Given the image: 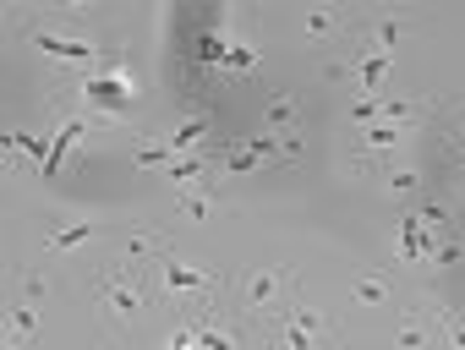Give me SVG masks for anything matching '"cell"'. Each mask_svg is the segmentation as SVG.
Returning <instances> with one entry per match:
<instances>
[{
	"label": "cell",
	"instance_id": "2",
	"mask_svg": "<svg viewBox=\"0 0 465 350\" xmlns=\"http://www.w3.org/2000/svg\"><path fill=\"white\" fill-rule=\"evenodd\" d=\"M296 290H302V274L296 268H285V263H258V268H247L242 279H236V317H247V323H274L291 301H296Z\"/></svg>",
	"mask_w": 465,
	"mask_h": 350
},
{
	"label": "cell",
	"instance_id": "9",
	"mask_svg": "<svg viewBox=\"0 0 465 350\" xmlns=\"http://www.w3.org/2000/svg\"><path fill=\"white\" fill-rule=\"evenodd\" d=\"M83 137H88V121H83V115H61V121H55V142H50V164H45V175H55L61 159H66V148H77Z\"/></svg>",
	"mask_w": 465,
	"mask_h": 350
},
{
	"label": "cell",
	"instance_id": "7",
	"mask_svg": "<svg viewBox=\"0 0 465 350\" xmlns=\"http://www.w3.org/2000/svg\"><path fill=\"white\" fill-rule=\"evenodd\" d=\"M302 121H307V104H302L291 88H274V93L263 99V126H269V131L296 137V131H302Z\"/></svg>",
	"mask_w": 465,
	"mask_h": 350
},
{
	"label": "cell",
	"instance_id": "20",
	"mask_svg": "<svg viewBox=\"0 0 465 350\" xmlns=\"http://www.w3.org/2000/svg\"><path fill=\"white\" fill-rule=\"evenodd\" d=\"M383 187H389L394 198H411V192H416V170H405V164H389V170H383Z\"/></svg>",
	"mask_w": 465,
	"mask_h": 350
},
{
	"label": "cell",
	"instance_id": "1",
	"mask_svg": "<svg viewBox=\"0 0 465 350\" xmlns=\"http://www.w3.org/2000/svg\"><path fill=\"white\" fill-rule=\"evenodd\" d=\"M153 290H159V301H170V306L186 312V317L219 306V274H213V268H197V263H186V258H175L170 241H164V252L153 258Z\"/></svg>",
	"mask_w": 465,
	"mask_h": 350
},
{
	"label": "cell",
	"instance_id": "22",
	"mask_svg": "<svg viewBox=\"0 0 465 350\" xmlns=\"http://www.w3.org/2000/svg\"><path fill=\"white\" fill-rule=\"evenodd\" d=\"M432 317L443 323V334H449V345H454V350H465V312H449V306H438Z\"/></svg>",
	"mask_w": 465,
	"mask_h": 350
},
{
	"label": "cell",
	"instance_id": "16",
	"mask_svg": "<svg viewBox=\"0 0 465 350\" xmlns=\"http://www.w3.org/2000/svg\"><path fill=\"white\" fill-rule=\"evenodd\" d=\"M6 148H17V153L50 164V142H45V131H6Z\"/></svg>",
	"mask_w": 465,
	"mask_h": 350
},
{
	"label": "cell",
	"instance_id": "25",
	"mask_svg": "<svg viewBox=\"0 0 465 350\" xmlns=\"http://www.w3.org/2000/svg\"><path fill=\"white\" fill-rule=\"evenodd\" d=\"M443 137H449V153H454V159L465 164V110H460V115H454V121L443 126Z\"/></svg>",
	"mask_w": 465,
	"mask_h": 350
},
{
	"label": "cell",
	"instance_id": "24",
	"mask_svg": "<svg viewBox=\"0 0 465 350\" xmlns=\"http://www.w3.org/2000/svg\"><path fill=\"white\" fill-rule=\"evenodd\" d=\"M12 328L34 345V334H39V312H34V306H12Z\"/></svg>",
	"mask_w": 465,
	"mask_h": 350
},
{
	"label": "cell",
	"instance_id": "5",
	"mask_svg": "<svg viewBox=\"0 0 465 350\" xmlns=\"http://www.w3.org/2000/svg\"><path fill=\"white\" fill-rule=\"evenodd\" d=\"M132 99H137V88H132V77H126V72H115V77H88V83H83V104H88V110L126 115V110H132Z\"/></svg>",
	"mask_w": 465,
	"mask_h": 350
},
{
	"label": "cell",
	"instance_id": "8",
	"mask_svg": "<svg viewBox=\"0 0 465 350\" xmlns=\"http://www.w3.org/2000/svg\"><path fill=\"white\" fill-rule=\"evenodd\" d=\"M389 66H394V55H383V50H367V44H356V93H372V99H383Z\"/></svg>",
	"mask_w": 465,
	"mask_h": 350
},
{
	"label": "cell",
	"instance_id": "12",
	"mask_svg": "<svg viewBox=\"0 0 465 350\" xmlns=\"http://www.w3.org/2000/svg\"><path fill=\"white\" fill-rule=\"evenodd\" d=\"M94 236H99V225H94V219H77V225H55L45 247H50V252H77V247H88Z\"/></svg>",
	"mask_w": 465,
	"mask_h": 350
},
{
	"label": "cell",
	"instance_id": "17",
	"mask_svg": "<svg viewBox=\"0 0 465 350\" xmlns=\"http://www.w3.org/2000/svg\"><path fill=\"white\" fill-rule=\"evenodd\" d=\"M427 339H432L427 317H405V323L394 328V345H400V350H427Z\"/></svg>",
	"mask_w": 465,
	"mask_h": 350
},
{
	"label": "cell",
	"instance_id": "21",
	"mask_svg": "<svg viewBox=\"0 0 465 350\" xmlns=\"http://www.w3.org/2000/svg\"><path fill=\"white\" fill-rule=\"evenodd\" d=\"M378 121V99L372 93H356L351 99V131H361V126H372Z\"/></svg>",
	"mask_w": 465,
	"mask_h": 350
},
{
	"label": "cell",
	"instance_id": "10",
	"mask_svg": "<svg viewBox=\"0 0 465 350\" xmlns=\"http://www.w3.org/2000/svg\"><path fill=\"white\" fill-rule=\"evenodd\" d=\"M340 28H345V17H340L334 6H312V12H302V34H307L312 44H329Z\"/></svg>",
	"mask_w": 465,
	"mask_h": 350
},
{
	"label": "cell",
	"instance_id": "15",
	"mask_svg": "<svg viewBox=\"0 0 465 350\" xmlns=\"http://www.w3.org/2000/svg\"><path fill=\"white\" fill-rule=\"evenodd\" d=\"M170 181H175L181 192H192V187H213V170H208V159H181Z\"/></svg>",
	"mask_w": 465,
	"mask_h": 350
},
{
	"label": "cell",
	"instance_id": "23",
	"mask_svg": "<svg viewBox=\"0 0 465 350\" xmlns=\"http://www.w3.org/2000/svg\"><path fill=\"white\" fill-rule=\"evenodd\" d=\"M23 296H28V306H34V301H45V268H39V263H28V268H23Z\"/></svg>",
	"mask_w": 465,
	"mask_h": 350
},
{
	"label": "cell",
	"instance_id": "26",
	"mask_svg": "<svg viewBox=\"0 0 465 350\" xmlns=\"http://www.w3.org/2000/svg\"><path fill=\"white\" fill-rule=\"evenodd\" d=\"M0 350H34V345H23V339H6V345H0Z\"/></svg>",
	"mask_w": 465,
	"mask_h": 350
},
{
	"label": "cell",
	"instance_id": "6",
	"mask_svg": "<svg viewBox=\"0 0 465 350\" xmlns=\"http://www.w3.org/2000/svg\"><path fill=\"white\" fill-rule=\"evenodd\" d=\"M28 44L61 66H88V61H110L104 44H88V39H61V34H28Z\"/></svg>",
	"mask_w": 465,
	"mask_h": 350
},
{
	"label": "cell",
	"instance_id": "3",
	"mask_svg": "<svg viewBox=\"0 0 465 350\" xmlns=\"http://www.w3.org/2000/svg\"><path fill=\"white\" fill-rule=\"evenodd\" d=\"M148 279H143V268L137 263H126V268H104L99 274V285H94V306H99V317L110 323V328H132V317L148 306Z\"/></svg>",
	"mask_w": 465,
	"mask_h": 350
},
{
	"label": "cell",
	"instance_id": "13",
	"mask_svg": "<svg viewBox=\"0 0 465 350\" xmlns=\"http://www.w3.org/2000/svg\"><path fill=\"white\" fill-rule=\"evenodd\" d=\"M400 39H405V23H400V17H383V23H372V28L361 34V44H367V50H383V55H394Z\"/></svg>",
	"mask_w": 465,
	"mask_h": 350
},
{
	"label": "cell",
	"instance_id": "14",
	"mask_svg": "<svg viewBox=\"0 0 465 350\" xmlns=\"http://www.w3.org/2000/svg\"><path fill=\"white\" fill-rule=\"evenodd\" d=\"M203 137H208V115H186V121L170 131V153H192Z\"/></svg>",
	"mask_w": 465,
	"mask_h": 350
},
{
	"label": "cell",
	"instance_id": "19",
	"mask_svg": "<svg viewBox=\"0 0 465 350\" xmlns=\"http://www.w3.org/2000/svg\"><path fill=\"white\" fill-rule=\"evenodd\" d=\"M356 301H361V306H383V301H389V279H383V274H361V279H356Z\"/></svg>",
	"mask_w": 465,
	"mask_h": 350
},
{
	"label": "cell",
	"instance_id": "18",
	"mask_svg": "<svg viewBox=\"0 0 465 350\" xmlns=\"http://www.w3.org/2000/svg\"><path fill=\"white\" fill-rule=\"evenodd\" d=\"M219 66H230V72H252V66H258V50H252L247 39H230V44H224V61H219Z\"/></svg>",
	"mask_w": 465,
	"mask_h": 350
},
{
	"label": "cell",
	"instance_id": "11",
	"mask_svg": "<svg viewBox=\"0 0 465 350\" xmlns=\"http://www.w3.org/2000/svg\"><path fill=\"white\" fill-rule=\"evenodd\" d=\"M219 209V192L213 187H192V192H175V203H170V214H181V219H208Z\"/></svg>",
	"mask_w": 465,
	"mask_h": 350
},
{
	"label": "cell",
	"instance_id": "4",
	"mask_svg": "<svg viewBox=\"0 0 465 350\" xmlns=\"http://www.w3.org/2000/svg\"><path fill=\"white\" fill-rule=\"evenodd\" d=\"M263 334H269V345H280V350H312L323 334H334V323L323 317V312H312V306H285L274 323H263Z\"/></svg>",
	"mask_w": 465,
	"mask_h": 350
}]
</instances>
